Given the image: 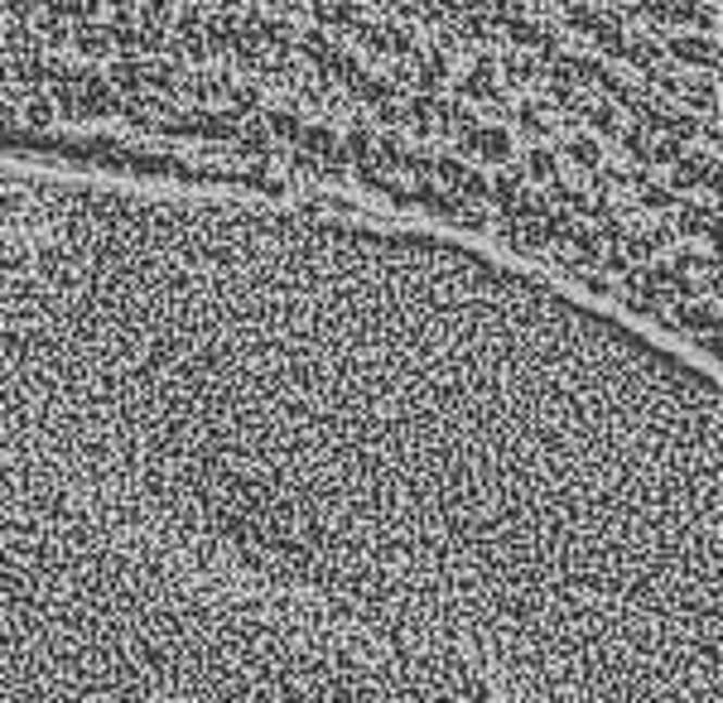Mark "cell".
<instances>
[{
    "instance_id": "6da1fadb",
    "label": "cell",
    "mask_w": 723,
    "mask_h": 703,
    "mask_svg": "<svg viewBox=\"0 0 723 703\" xmlns=\"http://www.w3.org/2000/svg\"><path fill=\"white\" fill-rule=\"evenodd\" d=\"M0 703H507L241 511L0 424Z\"/></svg>"
}]
</instances>
